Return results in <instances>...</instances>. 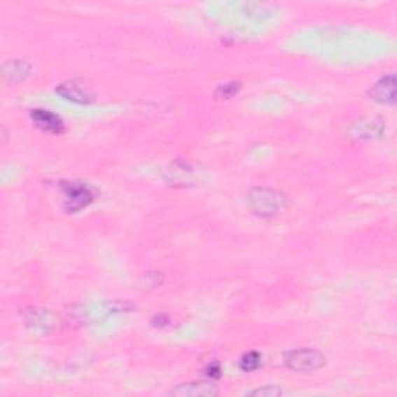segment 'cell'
Segmentation results:
<instances>
[{"label": "cell", "mask_w": 397, "mask_h": 397, "mask_svg": "<svg viewBox=\"0 0 397 397\" xmlns=\"http://www.w3.org/2000/svg\"><path fill=\"white\" fill-rule=\"evenodd\" d=\"M56 92L60 93L62 98H66L70 103L75 104H90L95 101V93L92 92L88 84H84L79 79H71V81H66L57 85Z\"/></svg>", "instance_id": "cell-5"}, {"label": "cell", "mask_w": 397, "mask_h": 397, "mask_svg": "<svg viewBox=\"0 0 397 397\" xmlns=\"http://www.w3.org/2000/svg\"><path fill=\"white\" fill-rule=\"evenodd\" d=\"M219 394V388L210 382H190V384H180L172 388L169 396L179 397H214Z\"/></svg>", "instance_id": "cell-7"}, {"label": "cell", "mask_w": 397, "mask_h": 397, "mask_svg": "<svg viewBox=\"0 0 397 397\" xmlns=\"http://www.w3.org/2000/svg\"><path fill=\"white\" fill-rule=\"evenodd\" d=\"M241 90V84L239 83H227V84H222L218 88V90H216V95H218L219 98H232L235 97L237 92Z\"/></svg>", "instance_id": "cell-13"}, {"label": "cell", "mask_w": 397, "mask_h": 397, "mask_svg": "<svg viewBox=\"0 0 397 397\" xmlns=\"http://www.w3.org/2000/svg\"><path fill=\"white\" fill-rule=\"evenodd\" d=\"M32 71V66L27 61L10 60L4 64V78L10 83H20L28 78Z\"/></svg>", "instance_id": "cell-10"}, {"label": "cell", "mask_w": 397, "mask_h": 397, "mask_svg": "<svg viewBox=\"0 0 397 397\" xmlns=\"http://www.w3.org/2000/svg\"><path fill=\"white\" fill-rule=\"evenodd\" d=\"M24 320L27 326L33 328L34 330L39 332H50L55 326V319L52 312H48L47 309H27L24 314Z\"/></svg>", "instance_id": "cell-9"}, {"label": "cell", "mask_w": 397, "mask_h": 397, "mask_svg": "<svg viewBox=\"0 0 397 397\" xmlns=\"http://www.w3.org/2000/svg\"><path fill=\"white\" fill-rule=\"evenodd\" d=\"M284 365L295 372L310 374L321 370L326 365V357L321 351L314 348L292 349L284 354Z\"/></svg>", "instance_id": "cell-2"}, {"label": "cell", "mask_w": 397, "mask_h": 397, "mask_svg": "<svg viewBox=\"0 0 397 397\" xmlns=\"http://www.w3.org/2000/svg\"><path fill=\"white\" fill-rule=\"evenodd\" d=\"M247 204L259 218L272 219L287 210L288 197L273 188L256 186L247 193Z\"/></svg>", "instance_id": "cell-1"}, {"label": "cell", "mask_w": 397, "mask_h": 397, "mask_svg": "<svg viewBox=\"0 0 397 397\" xmlns=\"http://www.w3.org/2000/svg\"><path fill=\"white\" fill-rule=\"evenodd\" d=\"M168 323H169V320H168V316H166L165 314H163V315H162V314L155 315L154 320H153L154 326H158V328H160V326H166V324H168Z\"/></svg>", "instance_id": "cell-15"}, {"label": "cell", "mask_w": 397, "mask_h": 397, "mask_svg": "<svg viewBox=\"0 0 397 397\" xmlns=\"http://www.w3.org/2000/svg\"><path fill=\"white\" fill-rule=\"evenodd\" d=\"M207 375L211 379H219L221 377V365L218 362H213L207 368Z\"/></svg>", "instance_id": "cell-14"}, {"label": "cell", "mask_w": 397, "mask_h": 397, "mask_svg": "<svg viewBox=\"0 0 397 397\" xmlns=\"http://www.w3.org/2000/svg\"><path fill=\"white\" fill-rule=\"evenodd\" d=\"M62 193L66 194L64 208L67 213H79L93 202V193L89 186L79 182H62Z\"/></svg>", "instance_id": "cell-3"}, {"label": "cell", "mask_w": 397, "mask_h": 397, "mask_svg": "<svg viewBox=\"0 0 397 397\" xmlns=\"http://www.w3.org/2000/svg\"><path fill=\"white\" fill-rule=\"evenodd\" d=\"M261 354L256 351H249L245 352L239 360V368L244 372H251L256 371L259 366H261Z\"/></svg>", "instance_id": "cell-11"}, {"label": "cell", "mask_w": 397, "mask_h": 397, "mask_svg": "<svg viewBox=\"0 0 397 397\" xmlns=\"http://www.w3.org/2000/svg\"><path fill=\"white\" fill-rule=\"evenodd\" d=\"M32 121L34 123L36 127L42 129V131L50 132V134H61L64 131V121L60 117L50 111L46 109H33L30 112Z\"/></svg>", "instance_id": "cell-8"}, {"label": "cell", "mask_w": 397, "mask_h": 397, "mask_svg": "<svg viewBox=\"0 0 397 397\" xmlns=\"http://www.w3.org/2000/svg\"><path fill=\"white\" fill-rule=\"evenodd\" d=\"M349 139L352 140H374L385 134V121L377 117H363L352 123L349 127Z\"/></svg>", "instance_id": "cell-4"}, {"label": "cell", "mask_w": 397, "mask_h": 397, "mask_svg": "<svg viewBox=\"0 0 397 397\" xmlns=\"http://www.w3.org/2000/svg\"><path fill=\"white\" fill-rule=\"evenodd\" d=\"M281 394H283V389L277 385H265L247 393V396H255V397H278Z\"/></svg>", "instance_id": "cell-12"}, {"label": "cell", "mask_w": 397, "mask_h": 397, "mask_svg": "<svg viewBox=\"0 0 397 397\" xmlns=\"http://www.w3.org/2000/svg\"><path fill=\"white\" fill-rule=\"evenodd\" d=\"M374 101L382 104H394L396 103V75L389 74L382 76L372 88L368 90Z\"/></svg>", "instance_id": "cell-6"}]
</instances>
